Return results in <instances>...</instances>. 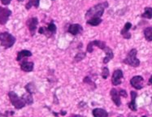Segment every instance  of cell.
I'll return each mask as SVG.
<instances>
[{
	"mask_svg": "<svg viewBox=\"0 0 152 117\" xmlns=\"http://www.w3.org/2000/svg\"><path fill=\"white\" fill-rule=\"evenodd\" d=\"M107 7H108V3L107 2L103 3H99V4L92 7L86 13V16H85L86 19L90 20L93 18H101V17L104 13V10Z\"/></svg>",
	"mask_w": 152,
	"mask_h": 117,
	"instance_id": "obj_1",
	"label": "cell"
},
{
	"mask_svg": "<svg viewBox=\"0 0 152 117\" xmlns=\"http://www.w3.org/2000/svg\"><path fill=\"white\" fill-rule=\"evenodd\" d=\"M17 39L12 34H9L8 32L0 33V43L1 46H3L5 49H8L14 46Z\"/></svg>",
	"mask_w": 152,
	"mask_h": 117,
	"instance_id": "obj_2",
	"label": "cell"
},
{
	"mask_svg": "<svg viewBox=\"0 0 152 117\" xmlns=\"http://www.w3.org/2000/svg\"><path fill=\"white\" fill-rule=\"evenodd\" d=\"M8 97L11 103L17 110H21L27 105L25 99L23 98V97H19L18 94H16L14 91H10L8 93Z\"/></svg>",
	"mask_w": 152,
	"mask_h": 117,
	"instance_id": "obj_3",
	"label": "cell"
},
{
	"mask_svg": "<svg viewBox=\"0 0 152 117\" xmlns=\"http://www.w3.org/2000/svg\"><path fill=\"white\" fill-rule=\"evenodd\" d=\"M137 50L136 49H132L128 53L126 58L123 60V63L131 67H138L140 65V60L137 58Z\"/></svg>",
	"mask_w": 152,
	"mask_h": 117,
	"instance_id": "obj_4",
	"label": "cell"
},
{
	"mask_svg": "<svg viewBox=\"0 0 152 117\" xmlns=\"http://www.w3.org/2000/svg\"><path fill=\"white\" fill-rule=\"evenodd\" d=\"M56 30H57L56 25H55L53 22H51V23H50L49 25H47L46 28V27L39 28L38 33L40 34H44L47 38H50L56 33Z\"/></svg>",
	"mask_w": 152,
	"mask_h": 117,
	"instance_id": "obj_5",
	"label": "cell"
},
{
	"mask_svg": "<svg viewBox=\"0 0 152 117\" xmlns=\"http://www.w3.org/2000/svg\"><path fill=\"white\" fill-rule=\"evenodd\" d=\"M11 15H12V11L10 9L4 7H0V25H6Z\"/></svg>",
	"mask_w": 152,
	"mask_h": 117,
	"instance_id": "obj_6",
	"label": "cell"
},
{
	"mask_svg": "<svg viewBox=\"0 0 152 117\" xmlns=\"http://www.w3.org/2000/svg\"><path fill=\"white\" fill-rule=\"evenodd\" d=\"M94 46H96V47H98L99 49L103 50L107 47V45L103 41H99V40L93 41V42H91L88 44V46H87V52L92 53L94 51Z\"/></svg>",
	"mask_w": 152,
	"mask_h": 117,
	"instance_id": "obj_7",
	"label": "cell"
},
{
	"mask_svg": "<svg viewBox=\"0 0 152 117\" xmlns=\"http://www.w3.org/2000/svg\"><path fill=\"white\" fill-rule=\"evenodd\" d=\"M124 77V74L122 70L116 69L114 71L111 77V83L113 85H119L122 82V78Z\"/></svg>",
	"mask_w": 152,
	"mask_h": 117,
	"instance_id": "obj_8",
	"label": "cell"
},
{
	"mask_svg": "<svg viewBox=\"0 0 152 117\" xmlns=\"http://www.w3.org/2000/svg\"><path fill=\"white\" fill-rule=\"evenodd\" d=\"M26 25L28 26V29H29L31 35L33 36L35 34V33H36L37 25H38V20H37V17H32V18H30V19H29L27 21Z\"/></svg>",
	"mask_w": 152,
	"mask_h": 117,
	"instance_id": "obj_9",
	"label": "cell"
},
{
	"mask_svg": "<svg viewBox=\"0 0 152 117\" xmlns=\"http://www.w3.org/2000/svg\"><path fill=\"white\" fill-rule=\"evenodd\" d=\"M144 79L141 76H135L130 80V85L132 87H133L136 89H142L143 88Z\"/></svg>",
	"mask_w": 152,
	"mask_h": 117,
	"instance_id": "obj_10",
	"label": "cell"
},
{
	"mask_svg": "<svg viewBox=\"0 0 152 117\" xmlns=\"http://www.w3.org/2000/svg\"><path fill=\"white\" fill-rule=\"evenodd\" d=\"M68 32L71 34L73 36H77L81 33L83 32V28L82 26L79 24H73V25H70L68 26Z\"/></svg>",
	"mask_w": 152,
	"mask_h": 117,
	"instance_id": "obj_11",
	"label": "cell"
},
{
	"mask_svg": "<svg viewBox=\"0 0 152 117\" xmlns=\"http://www.w3.org/2000/svg\"><path fill=\"white\" fill-rule=\"evenodd\" d=\"M110 95H111V99L113 101V103H115V106L120 107L121 105V100H120V94L119 91L113 88L111 89Z\"/></svg>",
	"mask_w": 152,
	"mask_h": 117,
	"instance_id": "obj_12",
	"label": "cell"
},
{
	"mask_svg": "<svg viewBox=\"0 0 152 117\" xmlns=\"http://www.w3.org/2000/svg\"><path fill=\"white\" fill-rule=\"evenodd\" d=\"M132 28V24L130 22H127L124 26V28L121 29V31H120V34L122 35V37H123L124 39H130L131 38V34L129 33V29Z\"/></svg>",
	"mask_w": 152,
	"mask_h": 117,
	"instance_id": "obj_13",
	"label": "cell"
},
{
	"mask_svg": "<svg viewBox=\"0 0 152 117\" xmlns=\"http://www.w3.org/2000/svg\"><path fill=\"white\" fill-rule=\"evenodd\" d=\"M33 67H34V63L33 62H29V61L25 60L21 63V69L22 71L25 72H33Z\"/></svg>",
	"mask_w": 152,
	"mask_h": 117,
	"instance_id": "obj_14",
	"label": "cell"
},
{
	"mask_svg": "<svg viewBox=\"0 0 152 117\" xmlns=\"http://www.w3.org/2000/svg\"><path fill=\"white\" fill-rule=\"evenodd\" d=\"M130 94H131V102L129 103H128V107H129V108L130 109L131 111H136L137 109V104H136V98L137 97V94L135 91H131Z\"/></svg>",
	"mask_w": 152,
	"mask_h": 117,
	"instance_id": "obj_15",
	"label": "cell"
},
{
	"mask_svg": "<svg viewBox=\"0 0 152 117\" xmlns=\"http://www.w3.org/2000/svg\"><path fill=\"white\" fill-rule=\"evenodd\" d=\"M103 51L105 52V54H106V56L103 58V63L106 64L108 62H110L111 59L113 58V57H114V53H113V50H111L110 47H108V46H107L103 50Z\"/></svg>",
	"mask_w": 152,
	"mask_h": 117,
	"instance_id": "obj_16",
	"label": "cell"
},
{
	"mask_svg": "<svg viewBox=\"0 0 152 117\" xmlns=\"http://www.w3.org/2000/svg\"><path fill=\"white\" fill-rule=\"evenodd\" d=\"M94 117H108V112L103 108H95L92 111Z\"/></svg>",
	"mask_w": 152,
	"mask_h": 117,
	"instance_id": "obj_17",
	"label": "cell"
},
{
	"mask_svg": "<svg viewBox=\"0 0 152 117\" xmlns=\"http://www.w3.org/2000/svg\"><path fill=\"white\" fill-rule=\"evenodd\" d=\"M32 52L30 50H22L18 52L17 57V61H21L24 58H27V57H31L32 56Z\"/></svg>",
	"mask_w": 152,
	"mask_h": 117,
	"instance_id": "obj_18",
	"label": "cell"
},
{
	"mask_svg": "<svg viewBox=\"0 0 152 117\" xmlns=\"http://www.w3.org/2000/svg\"><path fill=\"white\" fill-rule=\"evenodd\" d=\"M39 5H40V0H29L28 3L25 5V8L27 10H29L32 7L37 8Z\"/></svg>",
	"mask_w": 152,
	"mask_h": 117,
	"instance_id": "obj_19",
	"label": "cell"
},
{
	"mask_svg": "<svg viewBox=\"0 0 152 117\" xmlns=\"http://www.w3.org/2000/svg\"><path fill=\"white\" fill-rule=\"evenodd\" d=\"M144 36L145 38L149 41V42H152V27H147L144 29Z\"/></svg>",
	"mask_w": 152,
	"mask_h": 117,
	"instance_id": "obj_20",
	"label": "cell"
},
{
	"mask_svg": "<svg viewBox=\"0 0 152 117\" xmlns=\"http://www.w3.org/2000/svg\"><path fill=\"white\" fill-rule=\"evenodd\" d=\"M102 21L103 20L101 18H93V19L87 20L86 24L91 25V26H98L102 23Z\"/></svg>",
	"mask_w": 152,
	"mask_h": 117,
	"instance_id": "obj_21",
	"label": "cell"
},
{
	"mask_svg": "<svg viewBox=\"0 0 152 117\" xmlns=\"http://www.w3.org/2000/svg\"><path fill=\"white\" fill-rule=\"evenodd\" d=\"M142 17L146 19H152V8H145L144 12L142 14Z\"/></svg>",
	"mask_w": 152,
	"mask_h": 117,
	"instance_id": "obj_22",
	"label": "cell"
},
{
	"mask_svg": "<svg viewBox=\"0 0 152 117\" xmlns=\"http://www.w3.org/2000/svg\"><path fill=\"white\" fill-rule=\"evenodd\" d=\"M22 97H23V98L25 99V103H26V104L27 105H32L33 103V98L31 94L27 93V94H23Z\"/></svg>",
	"mask_w": 152,
	"mask_h": 117,
	"instance_id": "obj_23",
	"label": "cell"
},
{
	"mask_svg": "<svg viewBox=\"0 0 152 117\" xmlns=\"http://www.w3.org/2000/svg\"><path fill=\"white\" fill-rule=\"evenodd\" d=\"M86 52H78L77 54H76V56L74 57V62L78 63V62L82 61V59L86 58Z\"/></svg>",
	"mask_w": 152,
	"mask_h": 117,
	"instance_id": "obj_24",
	"label": "cell"
},
{
	"mask_svg": "<svg viewBox=\"0 0 152 117\" xmlns=\"http://www.w3.org/2000/svg\"><path fill=\"white\" fill-rule=\"evenodd\" d=\"M25 89L27 93H29L31 94H33V93L36 92V89H35V85L33 82H30V83H28L25 86Z\"/></svg>",
	"mask_w": 152,
	"mask_h": 117,
	"instance_id": "obj_25",
	"label": "cell"
},
{
	"mask_svg": "<svg viewBox=\"0 0 152 117\" xmlns=\"http://www.w3.org/2000/svg\"><path fill=\"white\" fill-rule=\"evenodd\" d=\"M108 76H109V69L108 67H104L102 70V77L106 80L108 77Z\"/></svg>",
	"mask_w": 152,
	"mask_h": 117,
	"instance_id": "obj_26",
	"label": "cell"
},
{
	"mask_svg": "<svg viewBox=\"0 0 152 117\" xmlns=\"http://www.w3.org/2000/svg\"><path fill=\"white\" fill-rule=\"evenodd\" d=\"M84 82L85 83H88V84H91V85H93V87L94 88H96V85H95V84L91 80V78L90 77H85V79H84Z\"/></svg>",
	"mask_w": 152,
	"mask_h": 117,
	"instance_id": "obj_27",
	"label": "cell"
},
{
	"mask_svg": "<svg viewBox=\"0 0 152 117\" xmlns=\"http://www.w3.org/2000/svg\"><path fill=\"white\" fill-rule=\"evenodd\" d=\"M120 94V96L124 97V98H126L128 96L127 92H126V90L125 89H120L119 90Z\"/></svg>",
	"mask_w": 152,
	"mask_h": 117,
	"instance_id": "obj_28",
	"label": "cell"
},
{
	"mask_svg": "<svg viewBox=\"0 0 152 117\" xmlns=\"http://www.w3.org/2000/svg\"><path fill=\"white\" fill-rule=\"evenodd\" d=\"M11 2H12V0H1L2 4L5 5V6H8V5L10 4Z\"/></svg>",
	"mask_w": 152,
	"mask_h": 117,
	"instance_id": "obj_29",
	"label": "cell"
},
{
	"mask_svg": "<svg viewBox=\"0 0 152 117\" xmlns=\"http://www.w3.org/2000/svg\"><path fill=\"white\" fill-rule=\"evenodd\" d=\"M148 84H149V85H151V84H152V75H151V78L149 79Z\"/></svg>",
	"mask_w": 152,
	"mask_h": 117,
	"instance_id": "obj_30",
	"label": "cell"
},
{
	"mask_svg": "<svg viewBox=\"0 0 152 117\" xmlns=\"http://www.w3.org/2000/svg\"><path fill=\"white\" fill-rule=\"evenodd\" d=\"M17 1H19V2H23L24 0H17Z\"/></svg>",
	"mask_w": 152,
	"mask_h": 117,
	"instance_id": "obj_31",
	"label": "cell"
},
{
	"mask_svg": "<svg viewBox=\"0 0 152 117\" xmlns=\"http://www.w3.org/2000/svg\"><path fill=\"white\" fill-rule=\"evenodd\" d=\"M142 117H147V116H142Z\"/></svg>",
	"mask_w": 152,
	"mask_h": 117,
	"instance_id": "obj_32",
	"label": "cell"
},
{
	"mask_svg": "<svg viewBox=\"0 0 152 117\" xmlns=\"http://www.w3.org/2000/svg\"><path fill=\"white\" fill-rule=\"evenodd\" d=\"M118 117H122V116H118Z\"/></svg>",
	"mask_w": 152,
	"mask_h": 117,
	"instance_id": "obj_33",
	"label": "cell"
},
{
	"mask_svg": "<svg viewBox=\"0 0 152 117\" xmlns=\"http://www.w3.org/2000/svg\"><path fill=\"white\" fill-rule=\"evenodd\" d=\"M52 1H55V0H52Z\"/></svg>",
	"mask_w": 152,
	"mask_h": 117,
	"instance_id": "obj_34",
	"label": "cell"
},
{
	"mask_svg": "<svg viewBox=\"0 0 152 117\" xmlns=\"http://www.w3.org/2000/svg\"><path fill=\"white\" fill-rule=\"evenodd\" d=\"M151 85H152V84H151Z\"/></svg>",
	"mask_w": 152,
	"mask_h": 117,
	"instance_id": "obj_35",
	"label": "cell"
}]
</instances>
